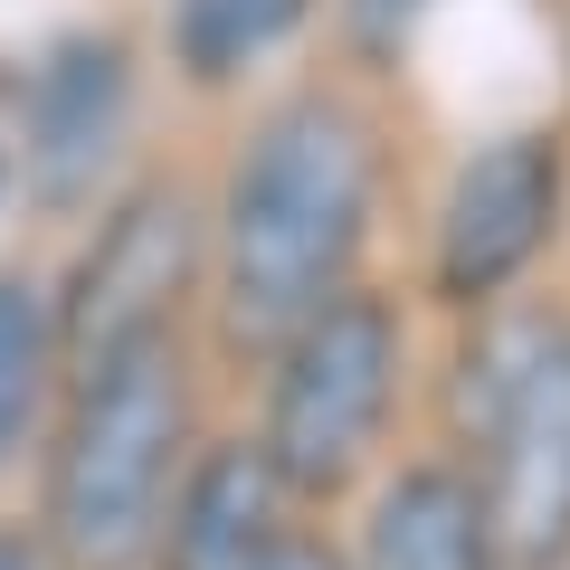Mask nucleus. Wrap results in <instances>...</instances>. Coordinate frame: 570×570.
Returning a JSON list of instances; mask_svg holds the SVG:
<instances>
[{
    "mask_svg": "<svg viewBox=\"0 0 570 570\" xmlns=\"http://www.w3.org/2000/svg\"><path fill=\"white\" fill-rule=\"evenodd\" d=\"M181 448V362L163 333L105 352L77 400V428L58 448L48 523H58L67 570H134L163 523V475Z\"/></svg>",
    "mask_w": 570,
    "mask_h": 570,
    "instance_id": "2",
    "label": "nucleus"
},
{
    "mask_svg": "<svg viewBox=\"0 0 570 570\" xmlns=\"http://www.w3.org/2000/svg\"><path fill=\"white\" fill-rule=\"evenodd\" d=\"M266 570H333V561H324V551H276Z\"/></svg>",
    "mask_w": 570,
    "mask_h": 570,
    "instance_id": "13",
    "label": "nucleus"
},
{
    "mask_svg": "<svg viewBox=\"0 0 570 570\" xmlns=\"http://www.w3.org/2000/svg\"><path fill=\"white\" fill-rule=\"evenodd\" d=\"M0 570H29V551H20V542H0Z\"/></svg>",
    "mask_w": 570,
    "mask_h": 570,
    "instance_id": "14",
    "label": "nucleus"
},
{
    "mask_svg": "<svg viewBox=\"0 0 570 570\" xmlns=\"http://www.w3.org/2000/svg\"><path fill=\"white\" fill-rule=\"evenodd\" d=\"M390 371H400V333L381 305H324L314 324H295V352L276 371V419H266V466L285 485L352 475V456L390 409Z\"/></svg>",
    "mask_w": 570,
    "mask_h": 570,
    "instance_id": "3",
    "label": "nucleus"
},
{
    "mask_svg": "<svg viewBox=\"0 0 570 570\" xmlns=\"http://www.w3.org/2000/svg\"><path fill=\"white\" fill-rule=\"evenodd\" d=\"M371 209V142L343 105L295 96L257 124L228 181V314L247 333H295L333 305Z\"/></svg>",
    "mask_w": 570,
    "mask_h": 570,
    "instance_id": "1",
    "label": "nucleus"
},
{
    "mask_svg": "<svg viewBox=\"0 0 570 570\" xmlns=\"http://www.w3.org/2000/svg\"><path fill=\"white\" fill-rule=\"evenodd\" d=\"M266 523H276V466L247 448L200 456V475L181 494V523H171V570H266L276 561Z\"/></svg>",
    "mask_w": 570,
    "mask_h": 570,
    "instance_id": "7",
    "label": "nucleus"
},
{
    "mask_svg": "<svg viewBox=\"0 0 570 570\" xmlns=\"http://www.w3.org/2000/svg\"><path fill=\"white\" fill-rule=\"evenodd\" d=\"M181 266H190V209L163 200V190H142L77 276V343L105 362V352L163 333V295L181 285Z\"/></svg>",
    "mask_w": 570,
    "mask_h": 570,
    "instance_id": "6",
    "label": "nucleus"
},
{
    "mask_svg": "<svg viewBox=\"0 0 570 570\" xmlns=\"http://www.w3.org/2000/svg\"><path fill=\"white\" fill-rule=\"evenodd\" d=\"M513 561H542L570 542V343H542L532 371H513L494 419V513Z\"/></svg>",
    "mask_w": 570,
    "mask_h": 570,
    "instance_id": "5",
    "label": "nucleus"
},
{
    "mask_svg": "<svg viewBox=\"0 0 570 570\" xmlns=\"http://www.w3.org/2000/svg\"><path fill=\"white\" fill-rule=\"evenodd\" d=\"M561 219V163L551 142L504 134L485 142L448 190V219H438V285L448 295H494L513 266H532V247Z\"/></svg>",
    "mask_w": 570,
    "mask_h": 570,
    "instance_id": "4",
    "label": "nucleus"
},
{
    "mask_svg": "<svg viewBox=\"0 0 570 570\" xmlns=\"http://www.w3.org/2000/svg\"><path fill=\"white\" fill-rule=\"evenodd\" d=\"M485 504L466 475L419 466L381 494L371 513V570H485Z\"/></svg>",
    "mask_w": 570,
    "mask_h": 570,
    "instance_id": "8",
    "label": "nucleus"
},
{
    "mask_svg": "<svg viewBox=\"0 0 570 570\" xmlns=\"http://www.w3.org/2000/svg\"><path fill=\"white\" fill-rule=\"evenodd\" d=\"M39 362H48V324L29 305V285H0V448L39 400Z\"/></svg>",
    "mask_w": 570,
    "mask_h": 570,
    "instance_id": "11",
    "label": "nucleus"
},
{
    "mask_svg": "<svg viewBox=\"0 0 570 570\" xmlns=\"http://www.w3.org/2000/svg\"><path fill=\"white\" fill-rule=\"evenodd\" d=\"M305 20V0H181L171 10V39H181V67L190 77H238L257 48H276L285 29Z\"/></svg>",
    "mask_w": 570,
    "mask_h": 570,
    "instance_id": "10",
    "label": "nucleus"
},
{
    "mask_svg": "<svg viewBox=\"0 0 570 570\" xmlns=\"http://www.w3.org/2000/svg\"><path fill=\"white\" fill-rule=\"evenodd\" d=\"M419 10H428V0H352V29H362V48H390Z\"/></svg>",
    "mask_w": 570,
    "mask_h": 570,
    "instance_id": "12",
    "label": "nucleus"
},
{
    "mask_svg": "<svg viewBox=\"0 0 570 570\" xmlns=\"http://www.w3.org/2000/svg\"><path fill=\"white\" fill-rule=\"evenodd\" d=\"M115 115H124L115 48H67V58L48 67V86H39V142H48V181H58V190L105 153Z\"/></svg>",
    "mask_w": 570,
    "mask_h": 570,
    "instance_id": "9",
    "label": "nucleus"
}]
</instances>
